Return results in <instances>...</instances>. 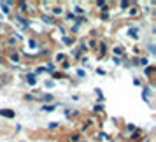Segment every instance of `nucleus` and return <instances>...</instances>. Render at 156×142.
Instances as JSON below:
<instances>
[{
	"label": "nucleus",
	"instance_id": "1",
	"mask_svg": "<svg viewBox=\"0 0 156 142\" xmlns=\"http://www.w3.org/2000/svg\"><path fill=\"white\" fill-rule=\"evenodd\" d=\"M63 11H62V7H55L53 9V14H62Z\"/></svg>",
	"mask_w": 156,
	"mask_h": 142
},
{
	"label": "nucleus",
	"instance_id": "2",
	"mask_svg": "<svg viewBox=\"0 0 156 142\" xmlns=\"http://www.w3.org/2000/svg\"><path fill=\"white\" fill-rule=\"evenodd\" d=\"M97 5H98V7H102L104 11H105V7H107V4H105V2H97Z\"/></svg>",
	"mask_w": 156,
	"mask_h": 142
},
{
	"label": "nucleus",
	"instance_id": "3",
	"mask_svg": "<svg viewBox=\"0 0 156 142\" xmlns=\"http://www.w3.org/2000/svg\"><path fill=\"white\" fill-rule=\"evenodd\" d=\"M42 109H44V111H53V109H55V105H44Z\"/></svg>",
	"mask_w": 156,
	"mask_h": 142
},
{
	"label": "nucleus",
	"instance_id": "4",
	"mask_svg": "<svg viewBox=\"0 0 156 142\" xmlns=\"http://www.w3.org/2000/svg\"><path fill=\"white\" fill-rule=\"evenodd\" d=\"M42 20H44V21H48V23L53 21V18H49V16H42Z\"/></svg>",
	"mask_w": 156,
	"mask_h": 142
},
{
	"label": "nucleus",
	"instance_id": "5",
	"mask_svg": "<svg viewBox=\"0 0 156 142\" xmlns=\"http://www.w3.org/2000/svg\"><path fill=\"white\" fill-rule=\"evenodd\" d=\"M20 7H21V11H27V4H25V2H21V4H20Z\"/></svg>",
	"mask_w": 156,
	"mask_h": 142
},
{
	"label": "nucleus",
	"instance_id": "6",
	"mask_svg": "<svg viewBox=\"0 0 156 142\" xmlns=\"http://www.w3.org/2000/svg\"><path fill=\"white\" fill-rule=\"evenodd\" d=\"M114 53H116V55H121V53H123V49H121V48H116V49H114Z\"/></svg>",
	"mask_w": 156,
	"mask_h": 142
}]
</instances>
